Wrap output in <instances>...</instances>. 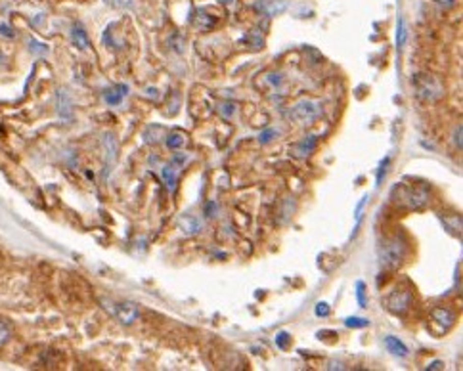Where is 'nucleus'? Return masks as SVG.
Listing matches in <instances>:
<instances>
[{
  "instance_id": "c85d7f7f",
  "label": "nucleus",
  "mask_w": 463,
  "mask_h": 371,
  "mask_svg": "<svg viewBox=\"0 0 463 371\" xmlns=\"http://www.w3.org/2000/svg\"><path fill=\"white\" fill-rule=\"evenodd\" d=\"M216 211H219V205L212 203V201H209V203L205 205V214H207V216H216V214H214Z\"/></svg>"
},
{
  "instance_id": "f3484780",
  "label": "nucleus",
  "mask_w": 463,
  "mask_h": 371,
  "mask_svg": "<svg viewBox=\"0 0 463 371\" xmlns=\"http://www.w3.org/2000/svg\"><path fill=\"white\" fill-rule=\"evenodd\" d=\"M167 148H171V150H180V148H184L186 146V134H182V132H171V134L167 136Z\"/></svg>"
},
{
  "instance_id": "4be33fe9",
  "label": "nucleus",
  "mask_w": 463,
  "mask_h": 371,
  "mask_svg": "<svg viewBox=\"0 0 463 371\" xmlns=\"http://www.w3.org/2000/svg\"><path fill=\"white\" fill-rule=\"evenodd\" d=\"M276 136H278V130H274V128H268V130H264V132H260L259 134V142L260 144H268V142H272Z\"/></svg>"
},
{
  "instance_id": "bb28decb",
  "label": "nucleus",
  "mask_w": 463,
  "mask_h": 371,
  "mask_svg": "<svg viewBox=\"0 0 463 371\" xmlns=\"http://www.w3.org/2000/svg\"><path fill=\"white\" fill-rule=\"evenodd\" d=\"M110 6H115V8H132V0H105Z\"/></svg>"
},
{
  "instance_id": "7c9ffc66",
  "label": "nucleus",
  "mask_w": 463,
  "mask_h": 371,
  "mask_svg": "<svg viewBox=\"0 0 463 371\" xmlns=\"http://www.w3.org/2000/svg\"><path fill=\"white\" fill-rule=\"evenodd\" d=\"M454 144L457 146V150H461V125L455 128L454 132Z\"/></svg>"
},
{
  "instance_id": "2f4dec72",
  "label": "nucleus",
  "mask_w": 463,
  "mask_h": 371,
  "mask_svg": "<svg viewBox=\"0 0 463 371\" xmlns=\"http://www.w3.org/2000/svg\"><path fill=\"white\" fill-rule=\"evenodd\" d=\"M434 2H437L439 6H442V8H452L457 0H434Z\"/></svg>"
},
{
  "instance_id": "39448f33",
  "label": "nucleus",
  "mask_w": 463,
  "mask_h": 371,
  "mask_svg": "<svg viewBox=\"0 0 463 371\" xmlns=\"http://www.w3.org/2000/svg\"><path fill=\"white\" fill-rule=\"evenodd\" d=\"M385 304H387V308L393 312V314H404L406 310L410 308V304H412V293L408 291V289H394L387 299H385Z\"/></svg>"
},
{
  "instance_id": "393cba45",
  "label": "nucleus",
  "mask_w": 463,
  "mask_h": 371,
  "mask_svg": "<svg viewBox=\"0 0 463 371\" xmlns=\"http://www.w3.org/2000/svg\"><path fill=\"white\" fill-rule=\"evenodd\" d=\"M368 195H364V197L360 199V203L356 205V211H354V220L356 222H360V218H362V211H364V207L368 205Z\"/></svg>"
},
{
  "instance_id": "412c9836",
  "label": "nucleus",
  "mask_w": 463,
  "mask_h": 371,
  "mask_svg": "<svg viewBox=\"0 0 463 371\" xmlns=\"http://www.w3.org/2000/svg\"><path fill=\"white\" fill-rule=\"evenodd\" d=\"M12 337V329L6 322H0V347H4Z\"/></svg>"
},
{
  "instance_id": "9b49d317",
  "label": "nucleus",
  "mask_w": 463,
  "mask_h": 371,
  "mask_svg": "<svg viewBox=\"0 0 463 371\" xmlns=\"http://www.w3.org/2000/svg\"><path fill=\"white\" fill-rule=\"evenodd\" d=\"M71 42L79 48V50H88L90 48V39H88V35L83 25L75 23L71 27Z\"/></svg>"
},
{
  "instance_id": "423d86ee",
  "label": "nucleus",
  "mask_w": 463,
  "mask_h": 371,
  "mask_svg": "<svg viewBox=\"0 0 463 371\" xmlns=\"http://www.w3.org/2000/svg\"><path fill=\"white\" fill-rule=\"evenodd\" d=\"M402 191H404L402 201L408 209L417 211V209H421L429 203V193L425 188H402Z\"/></svg>"
},
{
  "instance_id": "b1692460",
  "label": "nucleus",
  "mask_w": 463,
  "mask_h": 371,
  "mask_svg": "<svg viewBox=\"0 0 463 371\" xmlns=\"http://www.w3.org/2000/svg\"><path fill=\"white\" fill-rule=\"evenodd\" d=\"M314 312H316V316L328 318L330 316V304H328V302H318L314 308Z\"/></svg>"
},
{
  "instance_id": "a211bd4d",
  "label": "nucleus",
  "mask_w": 463,
  "mask_h": 371,
  "mask_svg": "<svg viewBox=\"0 0 463 371\" xmlns=\"http://www.w3.org/2000/svg\"><path fill=\"white\" fill-rule=\"evenodd\" d=\"M408 40V29H406V21L404 17H398V25H396V46L404 48Z\"/></svg>"
},
{
  "instance_id": "4468645a",
  "label": "nucleus",
  "mask_w": 463,
  "mask_h": 371,
  "mask_svg": "<svg viewBox=\"0 0 463 371\" xmlns=\"http://www.w3.org/2000/svg\"><path fill=\"white\" fill-rule=\"evenodd\" d=\"M126 92H128V87L117 84V87L107 88L103 92V100H105V103H110V105H119V103L123 102V98L126 96Z\"/></svg>"
},
{
  "instance_id": "1a4fd4ad",
  "label": "nucleus",
  "mask_w": 463,
  "mask_h": 371,
  "mask_svg": "<svg viewBox=\"0 0 463 371\" xmlns=\"http://www.w3.org/2000/svg\"><path fill=\"white\" fill-rule=\"evenodd\" d=\"M316 146H318V138H316V136H306V138H303L301 142L293 144L289 151L293 157L305 159V157H308L310 153H314Z\"/></svg>"
},
{
  "instance_id": "aec40b11",
  "label": "nucleus",
  "mask_w": 463,
  "mask_h": 371,
  "mask_svg": "<svg viewBox=\"0 0 463 371\" xmlns=\"http://www.w3.org/2000/svg\"><path fill=\"white\" fill-rule=\"evenodd\" d=\"M356 299H358L360 308H366V304H368V297H366V283H364V281H356Z\"/></svg>"
},
{
  "instance_id": "6e6552de",
  "label": "nucleus",
  "mask_w": 463,
  "mask_h": 371,
  "mask_svg": "<svg viewBox=\"0 0 463 371\" xmlns=\"http://www.w3.org/2000/svg\"><path fill=\"white\" fill-rule=\"evenodd\" d=\"M431 322L437 324L442 327V333L448 331L455 322V314L450 310V308H444V306H437L431 310Z\"/></svg>"
},
{
  "instance_id": "dca6fc26",
  "label": "nucleus",
  "mask_w": 463,
  "mask_h": 371,
  "mask_svg": "<svg viewBox=\"0 0 463 371\" xmlns=\"http://www.w3.org/2000/svg\"><path fill=\"white\" fill-rule=\"evenodd\" d=\"M192 23L196 25L197 29H201V31H209L212 25H214V19H212V16L205 14L203 10H197L196 14H194V19H192Z\"/></svg>"
},
{
  "instance_id": "9d476101",
  "label": "nucleus",
  "mask_w": 463,
  "mask_h": 371,
  "mask_svg": "<svg viewBox=\"0 0 463 371\" xmlns=\"http://www.w3.org/2000/svg\"><path fill=\"white\" fill-rule=\"evenodd\" d=\"M103 151H105V165L111 166L113 163H115V159H117V153H119V144L117 140H115V136L113 134H103Z\"/></svg>"
},
{
  "instance_id": "f03ea898",
  "label": "nucleus",
  "mask_w": 463,
  "mask_h": 371,
  "mask_svg": "<svg viewBox=\"0 0 463 371\" xmlns=\"http://www.w3.org/2000/svg\"><path fill=\"white\" fill-rule=\"evenodd\" d=\"M414 88H416V94L425 102H434L444 92L440 80L432 75H427V73H417L414 77Z\"/></svg>"
},
{
  "instance_id": "f8f14e48",
  "label": "nucleus",
  "mask_w": 463,
  "mask_h": 371,
  "mask_svg": "<svg viewBox=\"0 0 463 371\" xmlns=\"http://www.w3.org/2000/svg\"><path fill=\"white\" fill-rule=\"evenodd\" d=\"M385 343V348L391 352V354L398 356V358H406L408 356V347L402 343L398 337H394V335H387L383 339Z\"/></svg>"
},
{
  "instance_id": "72a5a7b5",
  "label": "nucleus",
  "mask_w": 463,
  "mask_h": 371,
  "mask_svg": "<svg viewBox=\"0 0 463 371\" xmlns=\"http://www.w3.org/2000/svg\"><path fill=\"white\" fill-rule=\"evenodd\" d=\"M219 2H220V4H224V6H230L234 0H219Z\"/></svg>"
},
{
  "instance_id": "f257e3e1",
  "label": "nucleus",
  "mask_w": 463,
  "mask_h": 371,
  "mask_svg": "<svg viewBox=\"0 0 463 371\" xmlns=\"http://www.w3.org/2000/svg\"><path fill=\"white\" fill-rule=\"evenodd\" d=\"M404 256H406V241L400 237L394 236L391 239H385L383 245L379 247V262L387 270L398 268Z\"/></svg>"
},
{
  "instance_id": "6ab92c4d",
  "label": "nucleus",
  "mask_w": 463,
  "mask_h": 371,
  "mask_svg": "<svg viewBox=\"0 0 463 371\" xmlns=\"http://www.w3.org/2000/svg\"><path fill=\"white\" fill-rule=\"evenodd\" d=\"M368 320L366 318H358V316H350L345 320V325L350 327V329H362V327H368Z\"/></svg>"
},
{
  "instance_id": "0eeeda50",
  "label": "nucleus",
  "mask_w": 463,
  "mask_h": 371,
  "mask_svg": "<svg viewBox=\"0 0 463 371\" xmlns=\"http://www.w3.org/2000/svg\"><path fill=\"white\" fill-rule=\"evenodd\" d=\"M287 6H289V0H259L255 4V10L268 17H274L283 14Z\"/></svg>"
},
{
  "instance_id": "473e14b6",
  "label": "nucleus",
  "mask_w": 463,
  "mask_h": 371,
  "mask_svg": "<svg viewBox=\"0 0 463 371\" xmlns=\"http://www.w3.org/2000/svg\"><path fill=\"white\" fill-rule=\"evenodd\" d=\"M440 367H442V362H440V360L432 362L431 365H427V369H440Z\"/></svg>"
},
{
  "instance_id": "ddd939ff",
  "label": "nucleus",
  "mask_w": 463,
  "mask_h": 371,
  "mask_svg": "<svg viewBox=\"0 0 463 371\" xmlns=\"http://www.w3.org/2000/svg\"><path fill=\"white\" fill-rule=\"evenodd\" d=\"M178 224H180L182 232H184V234H188V236H196V234H199L201 228H203L201 220H199L197 216H192V214H184Z\"/></svg>"
},
{
  "instance_id": "f704fd0d",
  "label": "nucleus",
  "mask_w": 463,
  "mask_h": 371,
  "mask_svg": "<svg viewBox=\"0 0 463 371\" xmlns=\"http://www.w3.org/2000/svg\"><path fill=\"white\" fill-rule=\"evenodd\" d=\"M2 62H4V58H2V55H0V64H2Z\"/></svg>"
},
{
  "instance_id": "5701e85b",
  "label": "nucleus",
  "mask_w": 463,
  "mask_h": 371,
  "mask_svg": "<svg viewBox=\"0 0 463 371\" xmlns=\"http://www.w3.org/2000/svg\"><path fill=\"white\" fill-rule=\"evenodd\" d=\"M289 333H285V331H280L278 333V337H276V345L280 348H287L289 347Z\"/></svg>"
},
{
  "instance_id": "cd10ccee",
  "label": "nucleus",
  "mask_w": 463,
  "mask_h": 371,
  "mask_svg": "<svg viewBox=\"0 0 463 371\" xmlns=\"http://www.w3.org/2000/svg\"><path fill=\"white\" fill-rule=\"evenodd\" d=\"M389 163H391V159L385 157L383 163L379 165V173H377V186H379V184H381V180L385 178V173H387V166H389Z\"/></svg>"
},
{
  "instance_id": "2eb2a0df",
  "label": "nucleus",
  "mask_w": 463,
  "mask_h": 371,
  "mask_svg": "<svg viewBox=\"0 0 463 371\" xmlns=\"http://www.w3.org/2000/svg\"><path fill=\"white\" fill-rule=\"evenodd\" d=\"M161 178H163L165 186L169 188V191L176 190V182H178V178H176V166H174L173 163H169V165H165L161 168Z\"/></svg>"
},
{
  "instance_id": "a878e982",
  "label": "nucleus",
  "mask_w": 463,
  "mask_h": 371,
  "mask_svg": "<svg viewBox=\"0 0 463 371\" xmlns=\"http://www.w3.org/2000/svg\"><path fill=\"white\" fill-rule=\"evenodd\" d=\"M0 35H2L4 39H14V37H16L14 29H12V27L6 23V21H2V23H0Z\"/></svg>"
},
{
  "instance_id": "20e7f679",
  "label": "nucleus",
  "mask_w": 463,
  "mask_h": 371,
  "mask_svg": "<svg viewBox=\"0 0 463 371\" xmlns=\"http://www.w3.org/2000/svg\"><path fill=\"white\" fill-rule=\"evenodd\" d=\"M111 314L117 318L123 325H132L138 318H140V308L136 302L130 300H123V302H113L111 306Z\"/></svg>"
},
{
  "instance_id": "7ed1b4c3",
  "label": "nucleus",
  "mask_w": 463,
  "mask_h": 371,
  "mask_svg": "<svg viewBox=\"0 0 463 371\" xmlns=\"http://www.w3.org/2000/svg\"><path fill=\"white\" fill-rule=\"evenodd\" d=\"M322 115V103L316 100H298L289 111L291 121H295L298 125H310L316 119Z\"/></svg>"
},
{
  "instance_id": "c756f323",
  "label": "nucleus",
  "mask_w": 463,
  "mask_h": 371,
  "mask_svg": "<svg viewBox=\"0 0 463 371\" xmlns=\"http://www.w3.org/2000/svg\"><path fill=\"white\" fill-rule=\"evenodd\" d=\"M29 44H31V46H29V48H31V52H39V54H44V52L48 50L44 44H39V42H35V40H31Z\"/></svg>"
}]
</instances>
